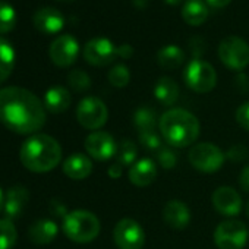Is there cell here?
Here are the masks:
<instances>
[{
    "label": "cell",
    "instance_id": "obj_1",
    "mask_svg": "<svg viewBox=\"0 0 249 249\" xmlns=\"http://www.w3.org/2000/svg\"><path fill=\"white\" fill-rule=\"evenodd\" d=\"M0 122L15 134H36L46 123L44 103L34 92L25 88H2L0 89Z\"/></svg>",
    "mask_w": 249,
    "mask_h": 249
},
{
    "label": "cell",
    "instance_id": "obj_2",
    "mask_svg": "<svg viewBox=\"0 0 249 249\" xmlns=\"http://www.w3.org/2000/svg\"><path fill=\"white\" fill-rule=\"evenodd\" d=\"M19 160L30 172L47 173L59 166L62 160V147L50 135L34 134L21 145Z\"/></svg>",
    "mask_w": 249,
    "mask_h": 249
},
{
    "label": "cell",
    "instance_id": "obj_3",
    "mask_svg": "<svg viewBox=\"0 0 249 249\" xmlns=\"http://www.w3.org/2000/svg\"><path fill=\"white\" fill-rule=\"evenodd\" d=\"M159 128L164 141L173 148L192 145L201 132V124L196 116L185 108L167 110L160 117Z\"/></svg>",
    "mask_w": 249,
    "mask_h": 249
},
{
    "label": "cell",
    "instance_id": "obj_4",
    "mask_svg": "<svg viewBox=\"0 0 249 249\" xmlns=\"http://www.w3.org/2000/svg\"><path fill=\"white\" fill-rule=\"evenodd\" d=\"M62 229L68 239L76 243H88L100 234L101 224L98 217L91 211L75 210L63 217Z\"/></svg>",
    "mask_w": 249,
    "mask_h": 249
},
{
    "label": "cell",
    "instance_id": "obj_5",
    "mask_svg": "<svg viewBox=\"0 0 249 249\" xmlns=\"http://www.w3.org/2000/svg\"><path fill=\"white\" fill-rule=\"evenodd\" d=\"M183 76H185L186 85L192 91L199 92V94L210 92L211 89H214L217 84L215 69L202 59H192L186 65Z\"/></svg>",
    "mask_w": 249,
    "mask_h": 249
},
{
    "label": "cell",
    "instance_id": "obj_6",
    "mask_svg": "<svg viewBox=\"0 0 249 249\" xmlns=\"http://www.w3.org/2000/svg\"><path fill=\"white\" fill-rule=\"evenodd\" d=\"M188 160L195 170L202 173H214L223 167L226 154L214 144L201 142L189 150Z\"/></svg>",
    "mask_w": 249,
    "mask_h": 249
},
{
    "label": "cell",
    "instance_id": "obj_7",
    "mask_svg": "<svg viewBox=\"0 0 249 249\" xmlns=\"http://www.w3.org/2000/svg\"><path fill=\"white\" fill-rule=\"evenodd\" d=\"M76 119L82 128L95 132L104 126L108 119L107 106L98 97H85L76 107Z\"/></svg>",
    "mask_w": 249,
    "mask_h": 249
},
{
    "label": "cell",
    "instance_id": "obj_8",
    "mask_svg": "<svg viewBox=\"0 0 249 249\" xmlns=\"http://www.w3.org/2000/svg\"><path fill=\"white\" fill-rule=\"evenodd\" d=\"M249 237L246 226L240 220L229 218L214 230V243L218 249H243Z\"/></svg>",
    "mask_w": 249,
    "mask_h": 249
},
{
    "label": "cell",
    "instance_id": "obj_9",
    "mask_svg": "<svg viewBox=\"0 0 249 249\" xmlns=\"http://www.w3.org/2000/svg\"><path fill=\"white\" fill-rule=\"evenodd\" d=\"M218 57L233 71H242L249 65V44L236 36H229L218 46Z\"/></svg>",
    "mask_w": 249,
    "mask_h": 249
},
{
    "label": "cell",
    "instance_id": "obj_10",
    "mask_svg": "<svg viewBox=\"0 0 249 249\" xmlns=\"http://www.w3.org/2000/svg\"><path fill=\"white\" fill-rule=\"evenodd\" d=\"M113 239L119 249H142L145 231L134 218H122L114 226Z\"/></svg>",
    "mask_w": 249,
    "mask_h": 249
},
{
    "label": "cell",
    "instance_id": "obj_11",
    "mask_svg": "<svg viewBox=\"0 0 249 249\" xmlns=\"http://www.w3.org/2000/svg\"><path fill=\"white\" fill-rule=\"evenodd\" d=\"M84 145H85L87 154L98 161H107L116 157L117 147H119L114 138L104 131H95L89 134L85 138Z\"/></svg>",
    "mask_w": 249,
    "mask_h": 249
},
{
    "label": "cell",
    "instance_id": "obj_12",
    "mask_svg": "<svg viewBox=\"0 0 249 249\" xmlns=\"http://www.w3.org/2000/svg\"><path fill=\"white\" fill-rule=\"evenodd\" d=\"M79 54V44L73 36L63 34L57 37L49 49V56L52 62L59 68H68L75 63Z\"/></svg>",
    "mask_w": 249,
    "mask_h": 249
},
{
    "label": "cell",
    "instance_id": "obj_13",
    "mask_svg": "<svg viewBox=\"0 0 249 249\" xmlns=\"http://www.w3.org/2000/svg\"><path fill=\"white\" fill-rule=\"evenodd\" d=\"M117 57V47L104 37L89 40L84 47V59L92 66H106Z\"/></svg>",
    "mask_w": 249,
    "mask_h": 249
},
{
    "label": "cell",
    "instance_id": "obj_14",
    "mask_svg": "<svg viewBox=\"0 0 249 249\" xmlns=\"http://www.w3.org/2000/svg\"><path fill=\"white\" fill-rule=\"evenodd\" d=\"M213 207L215 211L226 217H234L242 210V198L231 186H220L213 192Z\"/></svg>",
    "mask_w": 249,
    "mask_h": 249
},
{
    "label": "cell",
    "instance_id": "obj_15",
    "mask_svg": "<svg viewBox=\"0 0 249 249\" xmlns=\"http://www.w3.org/2000/svg\"><path fill=\"white\" fill-rule=\"evenodd\" d=\"M28 201H30V192L25 186H22V185L12 186L5 195V207H3L5 218H8L11 221L19 218L22 215Z\"/></svg>",
    "mask_w": 249,
    "mask_h": 249
},
{
    "label": "cell",
    "instance_id": "obj_16",
    "mask_svg": "<svg viewBox=\"0 0 249 249\" xmlns=\"http://www.w3.org/2000/svg\"><path fill=\"white\" fill-rule=\"evenodd\" d=\"M34 27L44 34H56L65 27V17L54 8H41L34 14Z\"/></svg>",
    "mask_w": 249,
    "mask_h": 249
},
{
    "label": "cell",
    "instance_id": "obj_17",
    "mask_svg": "<svg viewBox=\"0 0 249 249\" xmlns=\"http://www.w3.org/2000/svg\"><path fill=\"white\" fill-rule=\"evenodd\" d=\"M163 218L166 224L175 230H183L191 223V210L180 199H172L164 205Z\"/></svg>",
    "mask_w": 249,
    "mask_h": 249
},
{
    "label": "cell",
    "instance_id": "obj_18",
    "mask_svg": "<svg viewBox=\"0 0 249 249\" xmlns=\"http://www.w3.org/2000/svg\"><path fill=\"white\" fill-rule=\"evenodd\" d=\"M156 178H157V166L151 159H141L135 161L128 172L129 182L138 188L150 186L156 180Z\"/></svg>",
    "mask_w": 249,
    "mask_h": 249
},
{
    "label": "cell",
    "instance_id": "obj_19",
    "mask_svg": "<svg viewBox=\"0 0 249 249\" xmlns=\"http://www.w3.org/2000/svg\"><path fill=\"white\" fill-rule=\"evenodd\" d=\"M63 173L73 180L87 179L92 173V161L87 154L75 153L63 161Z\"/></svg>",
    "mask_w": 249,
    "mask_h": 249
},
{
    "label": "cell",
    "instance_id": "obj_20",
    "mask_svg": "<svg viewBox=\"0 0 249 249\" xmlns=\"http://www.w3.org/2000/svg\"><path fill=\"white\" fill-rule=\"evenodd\" d=\"M71 103H72V95L65 87L56 85V87H52L46 91L44 107L50 113H54V114L63 113L69 108Z\"/></svg>",
    "mask_w": 249,
    "mask_h": 249
},
{
    "label": "cell",
    "instance_id": "obj_21",
    "mask_svg": "<svg viewBox=\"0 0 249 249\" xmlns=\"http://www.w3.org/2000/svg\"><path fill=\"white\" fill-rule=\"evenodd\" d=\"M59 233V227L54 221L41 218L37 220L28 230V237L36 245H47L56 239Z\"/></svg>",
    "mask_w": 249,
    "mask_h": 249
},
{
    "label": "cell",
    "instance_id": "obj_22",
    "mask_svg": "<svg viewBox=\"0 0 249 249\" xmlns=\"http://www.w3.org/2000/svg\"><path fill=\"white\" fill-rule=\"evenodd\" d=\"M156 98L164 106H173L179 98V85L169 76H161L154 85Z\"/></svg>",
    "mask_w": 249,
    "mask_h": 249
},
{
    "label": "cell",
    "instance_id": "obj_23",
    "mask_svg": "<svg viewBox=\"0 0 249 249\" xmlns=\"http://www.w3.org/2000/svg\"><path fill=\"white\" fill-rule=\"evenodd\" d=\"M210 15V9L204 0H186L182 8V17L189 25H201Z\"/></svg>",
    "mask_w": 249,
    "mask_h": 249
},
{
    "label": "cell",
    "instance_id": "obj_24",
    "mask_svg": "<svg viewBox=\"0 0 249 249\" xmlns=\"http://www.w3.org/2000/svg\"><path fill=\"white\" fill-rule=\"evenodd\" d=\"M17 54L14 46L0 37V84H3L14 72Z\"/></svg>",
    "mask_w": 249,
    "mask_h": 249
},
{
    "label": "cell",
    "instance_id": "obj_25",
    "mask_svg": "<svg viewBox=\"0 0 249 249\" xmlns=\"http://www.w3.org/2000/svg\"><path fill=\"white\" fill-rule=\"evenodd\" d=\"M157 62L164 69H176L185 62V52L175 44L164 46L157 53Z\"/></svg>",
    "mask_w": 249,
    "mask_h": 249
},
{
    "label": "cell",
    "instance_id": "obj_26",
    "mask_svg": "<svg viewBox=\"0 0 249 249\" xmlns=\"http://www.w3.org/2000/svg\"><path fill=\"white\" fill-rule=\"evenodd\" d=\"M134 124H135V128L138 129L140 134L156 131V124H157L156 110L151 108L150 106L138 107L134 113Z\"/></svg>",
    "mask_w": 249,
    "mask_h": 249
},
{
    "label": "cell",
    "instance_id": "obj_27",
    "mask_svg": "<svg viewBox=\"0 0 249 249\" xmlns=\"http://www.w3.org/2000/svg\"><path fill=\"white\" fill-rule=\"evenodd\" d=\"M138 156V148L135 145V142L129 141V140H123L119 147H117V153H116V160L122 167H131Z\"/></svg>",
    "mask_w": 249,
    "mask_h": 249
},
{
    "label": "cell",
    "instance_id": "obj_28",
    "mask_svg": "<svg viewBox=\"0 0 249 249\" xmlns=\"http://www.w3.org/2000/svg\"><path fill=\"white\" fill-rule=\"evenodd\" d=\"M18 231L14 221L0 218V249H12L17 245Z\"/></svg>",
    "mask_w": 249,
    "mask_h": 249
},
{
    "label": "cell",
    "instance_id": "obj_29",
    "mask_svg": "<svg viewBox=\"0 0 249 249\" xmlns=\"http://www.w3.org/2000/svg\"><path fill=\"white\" fill-rule=\"evenodd\" d=\"M17 25V12L15 9L6 3L0 2V34L11 33Z\"/></svg>",
    "mask_w": 249,
    "mask_h": 249
},
{
    "label": "cell",
    "instance_id": "obj_30",
    "mask_svg": "<svg viewBox=\"0 0 249 249\" xmlns=\"http://www.w3.org/2000/svg\"><path fill=\"white\" fill-rule=\"evenodd\" d=\"M108 82L116 88H124L131 81V72L126 65L119 63L108 71Z\"/></svg>",
    "mask_w": 249,
    "mask_h": 249
},
{
    "label": "cell",
    "instance_id": "obj_31",
    "mask_svg": "<svg viewBox=\"0 0 249 249\" xmlns=\"http://www.w3.org/2000/svg\"><path fill=\"white\" fill-rule=\"evenodd\" d=\"M68 84H69V87L73 91L84 92V91L89 89V87H91V78H89V75L87 72H84L81 69H73L68 75Z\"/></svg>",
    "mask_w": 249,
    "mask_h": 249
},
{
    "label": "cell",
    "instance_id": "obj_32",
    "mask_svg": "<svg viewBox=\"0 0 249 249\" xmlns=\"http://www.w3.org/2000/svg\"><path fill=\"white\" fill-rule=\"evenodd\" d=\"M138 140L141 142V145L144 148H147L148 151H159L161 148V140L157 135L156 131H150V132H142L138 135Z\"/></svg>",
    "mask_w": 249,
    "mask_h": 249
},
{
    "label": "cell",
    "instance_id": "obj_33",
    "mask_svg": "<svg viewBox=\"0 0 249 249\" xmlns=\"http://www.w3.org/2000/svg\"><path fill=\"white\" fill-rule=\"evenodd\" d=\"M157 161L163 169H175L178 164V156L172 148H160L157 151Z\"/></svg>",
    "mask_w": 249,
    "mask_h": 249
},
{
    "label": "cell",
    "instance_id": "obj_34",
    "mask_svg": "<svg viewBox=\"0 0 249 249\" xmlns=\"http://www.w3.org/2000/svg\"><path fill=\"white\" fill-rule=\"evenodd\" d=\"M236 122L245 131H249V101L243 103L237 110H236Z\"/></svg>",
    "mask_w": 249,
    "mask_h": 249
},
{
    "label": "cell",
    "instance_id": "obj_35",
    "mask_svg": "<svg viewBox=\"0 0 249 249\" xmlns=\"http://www.w3.org/2000/svg\"><path fill=\"white\" fill-rule=\"evenodd\" d=\"M189 50L194 59H199V56H202L205 52V40L202 37H192L189 40Z\"/></svg>",
    "mask_w": 249,
    "mask_h": 249
},
{
    "label": "cell",
    "instance_id": "obj_36",
    "mask_svg": "<svg viewBox=\"0 0 249 249\" xmlns=\"http://www.w3.org/2000/svg\"><path fill=\"white\" fill-rule=\"evenodd\" d=\"M249 156V151L243 147V145H236V147H231L229 151H227V154H226V157H229L231 161H243L246 157Z\"/></svg>",
    "mask_w": 249,
    "mask_h": 249
},
{
    "label": "cell",
    "instance_id": "obj_37",
    "mask_svg": "<svg viewBox=\"0 0 249 249\" xmlns=\"http://www.w3.org/2000/svg\"><path fill=\"white\" fill-rule=\"evenodd\" d=\"M239 185L245 192H249V164L242 169L239 176Z\"/></svg>",
    "mask_w": 249,
    "mask_h": 249
},
{
    "label": "cell",
    "instance_id": "obj_38",
    "mask_svg": "<svg viewBox=\"0 0 249 249\" xmlns=\"http://www.w3.org/2000/svg\"><path fill=\"white\" fill-rule=\"evenodd\" d=\"M117 56L122 59H131L134 56V47L131 44H120L117 47Z\"/></svg>",
    "mask_w": 249,
    "mask_h": 249
},
{
    "label": "cell",
    "instance_id": "obj_39",
    "mask_svg": "<svg viewBox=\"0 0 249 249\" xmlns=\"http://www.w3.org/2000/svg\"><path fill=\"white\" fill-rule=\"evenodd\" d=\"M122 172H123V167H122L119 163H116V164H111V166L108 167L107 175H108L111 179H119V178L122 176Z\"/></svg>",
    "mask_w": 249,
    "mask_h": 249
},
{
    "label": "cell",
    "instance_id": "obj_40",
    "mask_svg": "<svg viewBox=\"0 0 249 249\" xmlns=\"http://www.w3.org/2000/svg\"><path fill=\"white\" fill-rule=\"evenodd\" d=\"M207 3L213 8H224L230 3V0H207Z\"/></svg>",
    "mask_w": 249,
    "mask_h": 249
},
{
    "label": "cell",
    "instance_id": "obj_41",
    "mask_svg": "<svg viewBox=\"0 0 249 249\" xmlns=\"http://www.w3.org/2000/svg\"><path fill=\"white\" fill-rule=\"evenodd\" d=\"M132 3L137 9H147L150 5V0H132Z\"/></svg>",
    "mask_w": 249,
    "mask_h": 249
},
{
    "label": "cell",
    "instance_id": "obj_42",
    "mask_svg": "<svg viewBox=\"0 0 249 249\" xmlns=\"http://www.w3.org/2000/svg\"><path fill=\"white\" fill-rule=\"evenodd\" d=\"M3 207H5V194L0 188V213H3Z\"/></svg>",
    "mask_w": 249,
    "mask_h": 249
},
{
    "label": "cell",
    "instance_id": "obj_43",
    "mask_svg": "<svg viewBox=\"0 0 249 249\" xmlns=\"http://www.w3.org/2000/svg\"><path fill=\"white\" fill-rule=\"evenodd\" d=\"M164 2H167L169 5H179L182 0H164Z\"/></svg>",
    "mask_w": 249,
    "mask_h": 249
},
{
    "label": "cell",
    "instance_id": "obj_44",
    "mask_svg": "<svg viewBox=\"0 0 249 249\" xmlns=\"http://www.w3.org/2000/svg\"><path fill=\"white\" fill-rule=\"evenodd\" d=\"M245 214L249 217V201H248V204H246V207H245Z\"/></svg>",
    "mask_w": 249,
    "mask_h": 249
},
{
    "label": "cell",
    "instance_id": "obj_45",
    "mask_svg": "<svg viewBox=\"0 0 249 249\" xmlns=\"http://www.w3.org/2000/svg\"><path fill=\"white\" fill-rule=\"evenodd\" d=\"M59 2H73V0H59Z\"/></svg>",
    "mask_w": 249,
    "mask_h": 249
}]
</instances>
